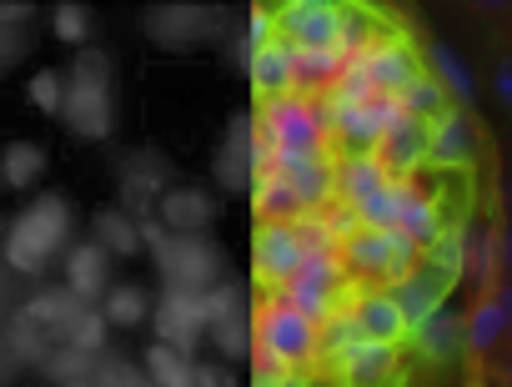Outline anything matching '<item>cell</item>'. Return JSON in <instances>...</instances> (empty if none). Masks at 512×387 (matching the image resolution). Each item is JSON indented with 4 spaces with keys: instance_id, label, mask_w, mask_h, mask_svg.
<instances>
[{
    "instance_id": "obj_1",
    "label": "cell",
    "mask_w": 512,
    "mask_h": 387,
    "mask_svg": "<svg viewBox=\"0 0 512 387\" xmlns=\"http://www.w3.org/2000/svg\"><path fill=\"white\" fill-rule=\"evenodd\" d=\"M111 56L86 46L76 51L71 71L61 76L66 81V96H61V121L71 136H86V141H106L116 131V91H111Z\"/></svg>"
},
{
    "instance_id": "obj_2",
    "label": "cell",
    "mask_w": 512,
    "mask_h": 387,
    "mask_svg": "<svg viewBox=\"0 0 512 387\" xmlns=\"http://www.w3.org/2000/svg\"><path fill=\"white\" fill-rule=\"evenodd\" d=\"M71 227H76L71 202L56 197V191H46V197H36V202L11 222L0 257H6V267H11L16 277H41L46 262H51L61 247H71Z\"/></svg>"
},
{
    "instance_id": "obj_3",
    "label": "cell",
    "mask_w": 512,
    "mask_h": 387,
    "mask_svg": "<svg viewBox=\"0 0 512 387\" xmlns=\"http://www.w3.org/2000/svg\"><path fill=\"white\" fill-rule=\"evenodd\" d=\"M146 36L161 46V51H196V46H211L221 41L226 31V11L221 6H191V0H171V6H151L141 16Z\"/></svg>"
},
{
    "instance_id": "obj_4",
    "label": "cell",
    "mask_w": 512,
    "mask_h": 387,
    "mask_svg": "<svg viewBox=\"0 0 512 387\" xmlns=\"http://www.w3.org/2000/svg\"><path fill=\"white\" fill-rule=\"evenodd\" d=\"M322 131H327V111L307 96H272L256 116V136L272 151H322Z\"/></svg>"
},
{
    "instance_id": "obj_5",
    "label": "cell",
    "mask_w": 512,
    "mask_h": 387,
    "mask_svg": "<svg viewBox=\"0 0 512 387\" xmlns=\"http://www.w3.org/2000/svg\"><path fill=\"white\" fill-rule=\"evenodd\" d=\"M151 257L171 292H206L221 282V267H226V252L211 237H166Z\"/></svg>"
},
{
    "instance_id": "obj_6",
    "label": "cell",
    "mask_w": 512,
    "mask_h": 387,
    "mask_svg": "<svg viewBox=\"0 0 512 387\" xmlns=\"http://www.w3.org/2000/svg\"><path fill=\"white\" fill-rule=\"evenodd\" d=\"M342 252H347V267L362 272V277H387V282H397V277H407V272L417 267V247H412L397 227H357Z\"/></svg>"
},
{
    "instance_id": "obj_7",
    "label": "cell",
    "mask_w": 512,
    "mask_h": 387,
    "mask_svg": "<svg viewBox=\"0 0 512 387\" xmlns=\"http://www.w3.org/2000/svg\"><path fill=\"white\" fill-rule=\"evenodd\" d=\"M251 337L262 342V347H272L287 367H297V362H307V357L317 352V322L302 317L297 307H287L282 297H272L262 312H256Z\"/></svg>"
},
{
    "instance_id": "obj_8",
    "label": "cell",
    "mask_w": 512,
    "mask_h": 387,
    "mask_svg": "<svg viewBox=\"0 0 512 387\" xmlns=\"http://www.w3.org/2000/svg\"><path fill=\"white\" fill-rule=\"evenodd\" d=\"M171 161L156 151V146H146V151H136V156H126V166H121V212L126 217H146L156 202H161V191H171Z\"/></svg>"
},
{
    "instance_id": "obj_9",
    "label": "cell",
    "mask_w": 512,
    "mask_h": 387,
    "mask_svg": "<svg viewBox=\"0 0 512 387\" xmlns=\"http://www.w3.org/2000/svg\"><path fill=\"white\" fill-rule=\"evenodd\" d=\"M251 176H256V116H231L216 151V186L236 197V191H251Z\"/></svg>"
},
{
    "instance_id": "obj_10",
    "label": "cell",
    "mask_w": 512,
    "mask_h": 387,
    "mask_svg": "<svg viewBox=\"0 0 512 387\" xmlns=\"http://www.w3.org/2000/svg\"><path fill=\"white\" fill-rule=\"evenodd\" d=\"M251 267L262 282H287L297 267H302V242H297V227L292 222H262L256 227V242H251Z\"/></svg>"
},
{
    "instance_id": "obj_11",
    "label": "cell",
    "mask_w": 512,
    "mask_h": 387,
    "mask_svg": "<svg viewBox=\"0 0 512 387\" xmlns=\"http://www.w3.org/2000/svg\"><path fill=\"white\" fill-rule=\"evenodd\" d=\"M357 66L367 71V81H372V91L377 96H402L422 71H417V56H412V46L407 41H372V51H362L357 56Z\"/></svg>"
},
{
    "instance_id": "obj_12",
    "label": "cell",
    "mask_w": 512,
    "mask_h": 387,
    "mask_svg": "<svg viewBox=\"0 0 512 387\" xmlns=\"http://www.w3.org/2000/svg\"><path fill=\"white\" fill-rule=\"evenodd\" d=\"M156 222L171 237H206V227L216 222V202H211V191H201V186H171V191H161V202H156Z\"/></svg>"
},
{
    "instance_id": "obj_13",
    "label": "cell",
    "mask_w": 512,
    "mask_h": 387,
    "mask_svg": "<svg viewBox=\"0 0 512 387\" xmlns=\"http://www.w3.org/2000/svg\"><path fill=\"white\" fill-rule=\"evenodd\" d=\"M201 292H161V302L151 307L156 312V342H166V347H176L181 357H191L196 352V337L206 332L201 327V302H196Z\"/></svg>"
},
{
    "instance_id": "obj_14",
    "label": "cell",
    "mask_w": 512,
    "mask_h": 387,
    "mask_svg": "<svg viewBox=\"0 0 512 387\" xmlns=\"http://www.w3.org/2000/svg\"><path fill=\"white\" fill-rule=\"evenodd\" d=\"M472 156H477V131L467 111H447L427 126V161L437 171H467Z\"/></svg>"
},
{
    "instance_id": "obj_15",
    "label": "cell",
    "mask_w": 512,
    "mask_h": 387,
    "mask_svg": "<svg viewBox=\"0 0 512 387\" xmlns=\"http://www.w3.org/2000/svg\"><path fill=\"white\" fill-rule=\"evenodd\" d=\"M387 297L397 302V312L407 317V332H412L422 317H432V312L442 307V297H447V277H442L432 262H422V267H412L407 277H397V282L387 287Z\"/></svg>"
},
{
    "instance_id": "obj_16",
    "label": "cell",
    "mask_w": 512,
    "mask_h": 387,
    "mask_svg": "<svg viewBox=\"0 0 512 387\" xmlns=\"http://www.w3.org/2000/svg\"><path fill=\"white\" fill-rule=\"evenodd\" d=\"M66 292H71L81 307H91V302H101V297L111 292V257H106L96 242L66 247Z\"/></svg>"
},
{
    "instance_id": "obj_17",
    "label": "cell",
    "mask_w": 512,
    "mask_h": 387,
    "mask_svg": "<svg viewBox=\"0 0 512 387\" xmlns=\"http://www.w3.org/2000/svg\"><path fill=\"white\" fill-rule=\"evenodd\" d=\"M337 362H342L347 387H392V372H397V347H392V342L357 337V342H352Z\"/></svg>"
},
{
    "instance_id": "obj_18",
    "label": "cell",
    "mask_w": 512,
    "mask_h": 387,
    "mask_svg": "<svg viewBox=\"0 0 512 387\" xmlns=\"http://www.w3.org/2000/svg\"><path fill=\"white\" fill-rule=\"evenodd\" d=\"M337 21L342 11L327 0H292L282 11V31L292 36L287 46H337Z\"/></svg>"
},
{
    "instance_id": "obj_19",
    "label": "cell",
    "mask_w": 512,
    "mask_h": 387,
    "mask_svg": "<svg viewBox=\"0 0 512 387\" xmlns=\"http://www.w3.org/2000/svg\"><path fill=\"white\" fill-rule=\"evenodd\" d=\"M382 151H377V161L387 166V176L392 181H407L422 161H427V121H402V126H392L382 141H377Z\"/></svg>"
},
{
    "instance_id": "obj_20",
    "label": "cell",
    "mask_w": 512,
    "mask_h": 387,
    "mask_svg": "<svg viewBox=\"0 0 512 387\" xmlns=\"http://www.w3.org/2000/svg\"><path fill=\"white\" fill-rule=\"evenodd\" d=\"M51 352V332H41L36 322H26L21 312L0 322V367H41V357Z\"/></svg>"
},
{
    "instance_id": "obj_21",
    "label": "cell",
    "mask_w": 512,
    "mask_h": 387,
    "mask_svg": "<svg viewBox=\"0 0 512 387\" xmlns=\"http://www.w3.org/2000/svg\"><path fill=\"white\" fill-rule=\"evenodd\" d=\"M392 176H387V166L377 161V151H352L337 171H332V191H342V202H367L372 191H382Z\"/></svg>"
},
{
    "instance_id": "obj_22",
    "label": "cell",
    "mask_w": 512,
    "mask_h": 387,
    "mask_svg": "<svg viewBox=\"0 0 512 387\" xmlns=\"http://www.w3.org/2000/svg\"><path fill=\"white\" fill-rule=\"evenodd\" d=\"M352 317H357V332L362 337H372V342H402L407 337V317L397 312V302L387 297V292H367L357 307H352Z\"/></svg>"
},
{
    "instance_id": "obj_23",
    "label": "cell",
    "mask_w": 512,
    "mask_h": 387,
    "mask_svg": "<svg viewBox=\"0 0 512 387\" xmlns=\"http://www.w3.org/2000/svg\"><path fill=\"white\" fill-rule=\"evenodd\" d=\"M412 337H417V347H422L427 362H452L462 352V317L452 307H437L432 317H422L412 327Z\"/></svg>"
},
{
    "instance_id": "obj_24",
    "label": "cell",
    "mask_w": 512,
    "mask_h": 387,
    "mask_svg": "<svg viewBox=\"0 0 512 387\" xmlns=\"http://www.w3.org/2000/svg\"><path fill=\"white\" fill-rule=\"evenodd\" d=\"M26 322H36L41 332H51V337H61L66 327H71V317L81 312V302L66 292V287H41V292H31L21 307H16Z\"/></svg>"
},
{
    "instance_id": "obj_25",
    "label": "cell",
    "mask_w": 512,
    "mask_h": 387,
    "mask_svg": "<svg viewBox=\"0 0 512 387\" xmlns=\"http://www.w3.org/2000/svg\"><path fill=\"white\" fill-rule=\"evenodd\" d=\"M246 76H251V86L262 91L267 101H272V96H287V91H292V46H287V41L262 46V51L251 56Z\"/></svg>"
},
{
    "instance_id": "obj_26",
    "label": "cell",
    "mask_w": 512,
    "mask_h": 387,
    "mask_svg": "<svg viewBox=\"0 0 512 387\" xmlns=\"http://www.w3.org/2000/svg\"><path fill=\"white\" fill-rule=\"evenodd\" d=\"M342 56L337 46H292V86L302 91H317V86H332L342 76Z\"/></svg>"
},
{
    "instance_id": "obj_27",
    "label": "cell",
    "mask_w": 512,
    "mask_h": 387,
    "mask_svg": "<svg viewBox=\"0 0 512 387\" xmlns=\"http://www.w3.org/2000/svg\"><path fill=\"white\" fill-rule=\"evenodd\" d=\"M251 207L262 212L267 222H287L292 212H302V207H297V191H292V181H287L282 171L251 176Z\"/></svg>"
},
{
    "instance_id": "obj_28",
    "label": "cell",
    "mask_w": 512,
    "mask_h": 387,
    "mask_svg": "<svg viewBox=\"0 0 512 387\" xmlns=\"http://www.w3.org/2000/svg\"><path fill=\"white\" fill-rule=\"evenodd\" d=\"M91 242H96L106 257H136V252H141L136 222H131L121 207H106V212H96V222H91Z\"/></svg>"
},
{
    "instance_id": "obj_29",
    "label": "cell",
    "mask_w": 512,
    "mask_h": 387,
    "mask_svg": "<svg viewBox=\"0 0 512 387\" xmlns=\"http://www.w3.org/2000/svg\"><path fill=\"white\" fill-rule=\"evenodd\" d=\"M46 171V151L36 141H11L6 156H0V186H11V191H31Z\"/></svg>"
},
{
    "instance_id": "obj_30",
    "label": "cell",
    "mask_w": 512,
    "mask_h": 387,
    "mask_svg": "<svg viewBox=\"0 0 512 387\" xmlns=\"http://www.w3.org/2000/svg\"><path fill=\"white\" fill-rule=\"evenodd\" d=\"M282 302H287V307H297L302 317L322 322V317H332V307H337V287H322V282H312V277L292 272V277L282 282Z\"/></svg>"
},
{
    "instance_id": "obj_31",
    "label": "cell",
    "mask_w": 512,
    "mask_h": 387,
    "mask_svg": "<svg viewBox=\"0 0 512 387\" xmlns=\"http://www.w3.org/2000/svg\"><path fill=\"white\" fill-rule=\"evenodd\" d=\"M427 61H432V81H437L447 96H457L462 106L477 96V86H472V71L462 66V56H457L452 46H442V41H437V46L427 51Z\"/></svg>"
},
{
    "instance_id": "obj_32",
    "label": "cell",
    "mask_w": 512,
    "mask_h": 387,
    "mask_svg": "<svg viewBox=\"0 0 512 387\" xmlns=\"http://www.w3.org/2000/svg\"><path fill=\"white\" fill-rule=\"evenodd\" d=\"M101 317H106L111 327H141V322L151 317V297H146V287H136V282L111 287V292L101 297Z\"/></svg>"
},
{
    "instance_id": "obj_33",
    "label": "cell",
    "mask_w": 512,
    "mask_h": 387,
    "mask_svg": "<svg viewBox=\"0 0 512 387\" xmlns=\"http://www.w3.org/2000/svg\"><path fill=\"white\" fill-rule=\"evenodd\" d=\"M462 242H467V262H462V272H467L477 287H487L492 272H497V232L477 222V227H462Z\"/></svg>"
},
{
    "instance_id": "obj_34",
    "label": "cell",
    "mask_w": 512,
    "mask_h": 387,
    "mask_svg": "<svg viewBox=\"0 0 512 387\" xmlns=\"http://www.w3.org/2000/svg\"><path fill=\"white\" fill-rule=\"evenodd\" d=\"M502 332H507V327H502L497 297H482V302L472 307V317H462V347H472V352H492Z\"/></svg>"
},
{
    "instance_id": "obj_35",
    "label": "cell",
    "mask_w": 512,
    "mask_h": 387,
    "mask_svg": "<svg viewBox=\"0 0 512 387\" xmlns=\"http://www.w3.org/2000/svg\"><path fill=\"white\" fill-rule=\"evenodd\" d=\"M51 31H56L61 46H81V51H86V46L96 41V11L81 6V0H61L56 16H51Z\"/></svg>"
},
{
    "instance_id": "obj_36",
    "label": "cell",
    "mask_w": 512,
    "mask_h": 387,
    "mask_svg": "<svg viewBox=\"0 0 512 387\" xmlns=\"http://www.w3.org/2000/svg\"><path fill=\"white\" fill-rule=\"evenodd\" d=\"M106 337H111V322L101 317V307H81V312L71 317V327L61 332V342H66V347H76V352H91V357H101Z\"/></svg>"
},
{
    "instance_id": "obj_37",
    "label": "cell",
    "mask_w": 512,
    "mask_h": 387,
    "mask_svg": "<svg viewBox=\"0 0 512 387\" xmlns=\"http://www.w3.org/2000/svg\"><path fill=\"white\" fill-rule=\"evenodd\" d=\"M41 372L61 387V382L91 377V372H96V357H91V352H76V347H66V342H51V352L41 357Z\"/></svg>"
},
{
    "instance_id": "obj_38",
    "label": "cell",
    "mask_w": 512,
    "mask_h": 387,
    "mask_svg": "<svg viewBox=\"0 0 512 387\" xmlns=\"http://www.w3.org/2000/svg\"><path fill=\"white\" fill-rule=\"evenodd\" d=\"M402 106H407V116L412 121H437V116H447V91L432 81V76H417L407 91H402Z\"/></svg>"
},
{
    "instance_id": "obj_39",
    "label": "cell",
    "mask_w": 512,
    "mask_h": 387,
    "mask_svg": "<svg viewBox=\"0 0 512 387\" xmlns=\"http://www.w3.org/2000/svg\"><path fill=\"white\" fill-rule=\"evenodd\" d=\"M201 327H216V322H226V317H236V312H246V292L236 287V282H216V287H206L201 297Z\"/></svg>"
},
{
    "instance_id": "obj_40",
    "label": "cell",
    "mask_w": 512,
    "mask_h": 387,
    "mask_svg": "<svg viewBox=\"0 0 512 387\" xmlns=\"http://www.w3.org/2000/svg\"><path fill=\"white\" fill-rule=\"evenodd\" d=\"M357 337H362V332H357L352 307H332V317L317 322V352H327V357H342Z\"/></svg>"
},
{
    "instance_id": "obj_41",
    "label": "cell",
    "mask_w": 512,
    "mask_h": 387,
    "mask_svg": "<svg viewBox=\"0 0 512 387\" xmlns=\"http://www.w3.org/2000/svg\"><path fill=\"white\" fill-rule=\"evenodd\" d=\"M211 332V347L226 357V362H241V357H251V317L246 312H236V317H226V322H216V327H206Z\"/></svg>"
},
{
    "instance_id": "obj_42",
    "label": "cell",
    "mask_w": 512,
    "mask_h": 387,
    "mask_svg": "<svg viewBox=\"0 0 512 387\" xmlns=\"http://www.w3.org/2000/svg\"><path fill=\"white\" fill-rule=\"evenodd\" d=\"M362 51H372V16L367 11H342V21H337V56L357 61Z\"/></svg>"
},
{
    "instance_id": "obj_43",
    "label": "cell",
    "mask_w": 512,
    "mask_h": 387,
    "mask_svg": "<svg viewBox=\"0 0 512 387\" xmlns=\"http://www.w3.org/2000/svg\"><path fill=\"white\" fill-rule=\"evenodd\" d=\"M427 252H432L427 262H432V267H437V272H442L447 282H452V277H462V262H467V242H462V227L442 232V237H437V242H432Z\"/></svg>"
},
{
    "instance_id": "obj_44",
    "label": "cell",
    "mask_w": 512,
    "mask_h": 387,
    "mask_svg": "<svg viewBox=\"0 0 512 387\" xmlns=\"http://www.w3.org/2000/svg\"><path fill=\"white\" fill-rule=\"evenodd\" d=\"M357 222L362 227H392L397 222V181H387L367 202H357Z\"/></svg>"
},
{
    "instance_id": "obj_45",
    "label": "cell",
    "mask_w": 512,
    "mask_h": 387,
    "mask_svg": "<svg viewBox=\"0 0 512 387\" xmlns=\"http://www.w3.org/2000/svg\"><path fill=\"white\" fill-rule=\"evenodd\" d=\"M26 96H31V106H36L41 116H61V96H66L61 71H36L31 86H26Z\"/></svg>"
},
{
    "instance_id": "obj_46",
    "label": "cell",
    "mask_w": 512,
    "mask_h": 387,
    "mask_svg": "<svg viewBox=\"0 0 512 387\" xmlns=\"http://www.w3.org/2000/svg\"><path fill=\"white\" fill-rule=\"evenodd\" d=\"M96 387H151L141 367H131L126 357H96V372H91Z\"/></svg>"
},
{
    "instance_id": "obj_47",
    "label": "cell",
    "mask_w": 512,
    "mask_h": 387,
    "mask_svg": "<svg viewBox=\"0 0 512 387\" xmlns=\"http://www.w3.org/2000/svg\"><path fill=\"white\" fill-rule=\"evenodd\" d=\"M292 367L272 352V347H262V342H251V387H277L282 377H287Z\"/></svg>"
},
{
    "instance_id": "obj_48",
    "label": "cell",
    "mask_w": 512,
    "mask_h": 387,
    "mask_svg": "<svg viewBox=\"0 0 512 387\" xmlns=\"http://www.w3.org/2000/svg\"><path fill=\"white\" fill-rule=\"evenodd\" d=\"M246 51L256 56V51H262V46H272L277 41V16L267 11V6H251V16H246Z\"/></svg>"
},
{
    "instance_id": "obj_49",
    "label": "cell",
    "mask_w": 512,
    "mask_h": 387,
    "mask_svg": "<svg viewBox=\"0 0 512 387\" xmlns=\"http://www.w3.org/2000/svg\"><path fill=\"white\" fill-rule=\"evenodd\" d=\"M26 56H31V36H26V31H6V26H0V76H11Z\"/></svg>"
},
{
    "instance_id": "obj_50",
    "label": "cell",
    "mask_w": 512,
    "mask_h": 387,
    "mask_svg": "<svg viewBox=\"0 0 512 387\" xmlns=\"http://www.w3.org/2000/svg\"><path fill=\"white\" fill-rule=\"evenodd\" d=\"M26 21H36L31 0H0V26L6 31H26Z\"/></svg>"
},
{
    "instance_id": "obj_51",
    "label": "cell",
    "mask_w": 512,
    "mask_h": 387,
    "mask_svg": "<svg viewBox=\"0 0 512 387\" xmlns=\"http://www.w3.org/2000/svg\"><path fill=\"white\" fill-rule=\"evenodd\" d=\"M322 222H327V232H332V237H342V242H347V237H352V232L362 227V222H357V207H352V202H337V207H332V217H322Z\"/></svg>"
},
{
    "instance_id": "obj_52",
    "label": "cell",
    "mask_w": 512,
    "mask_h": 387,
    "mask_svg": "<svg viewBox=\"0 0 512 387\" xmlns=\"http://www.w3.org/2000/svg\"><path fill=\"white\" fill-rule=\"evenodd\" d=\"M191 387H236V377L226 367H206V362H191Z\"/></svg>"
},
{
    "instance_id": "obj_53",
    "label": "cell",
    "mask_w": 512,
    "mask_h": 387,
    "mask_svg": "<svg viewBox=\"0 0 512 387\" xmlns=\"http://www.w3.org/2000/svg\"><path fill=\"white\" fill-rule=\"evenodd\" d=\"M492 81H497V96H502V106L512 111V56H502V61H497V76H492Z\"/></svg>"
},
{
    "instance_id": "obj_54",
    "label": "cell",
    "mask_w": 512,
    "mask_h": 387,
    "mask_svg": "<svg viewBox=\"0 0 512 387\" xmlns=\"http://www.w3.org/2000/svg\"><path fill=\"white\" fill-rule=\"evenodd\" d=\"M497 307H502V327L512 332V282H507V287L497 292Z\"/></svg>"
},
{
    "instance_id": "obj_55",
    "label": "cell",
    "mask_w": 512,
    "mask_h": 387,
    "mask_svg": "<svg viewBox=\"0 0 512 387\" xmlns=\"http://www.w3.org/2000/svg\"><path fill=\"white\" fill-rule=\"evenodd\" d=\"M497 257H502V267L512 272V227H507V232L497 237Z\"/></svg>"
},
{
    "instance_id": "obj_56",
    "label": "cell",
    "mask_w": 512,
    "mask_h": 387,
    "mask_svg": "<svg viewBox=\"0 0 512 387\" xmlns=\"http://www.w3.org/2000/svg\"><path fill=\"white\" fill-rule=\"evenodd\" d=\"M277 387H312V382H307V377H297V372H287V377H282Z\"/></svg>"
},
{
    "instance_id": "obj_57",
    "label": "cell",
    "mask_w": 512,
    "mask_h": 387,
    "mask_svg": "<svg viewBox=\"0 0 512 387\" xmlns=\"http://www.w3.org/2000/svg\"><path fill=\"white\" fill-rule=\"evenodd\" d=\"M6 302H11V292H6V282H0V322H6Z\"/></svg>"
},
{
    "instance_id": "obj_58",
    "label": "cell",
    "mask_w": 512,
    "mask_h": 387,
    "mask_svg": "<svg viewBox=\"0 0 512 387\" xmlns=\"http://www.w3.org/2000/svg\"><path fill=\"white\" fill-rule=\"evenodd\" d=\"M502 202H507V212H512V176H507V186H502Z\"/></svg>"
},
{
    "instance_id": "obj_59",
    "label": "cell",
    "mask_w": 512,
    "mask_h": 387,
    "mask_svg": "<svg viewBox=\"0 0 512 387\" xmlns=\"http://www.w3.org/2000/svg\"><path fill=\"white\" fill-rule=\"evenodd\" d=\"M61 387H96L91 377H76V382H61Z\"/></svg>"
},
{
    "instance_id": "obj_60",
    "label": "cell",
    "mask_w": 512,
    "mask_h": 387,
    "mask_svg": "<svg viewBox=\"0 0 512 387\" xmlns=\"http://www.w3.org/2000/svg\"><path fill=\"white\" fill-rule=\"evenodd\" d=\"M6 382H11V372H6V367H0V387H6Z\"/></svg>"
}]
</instances>
